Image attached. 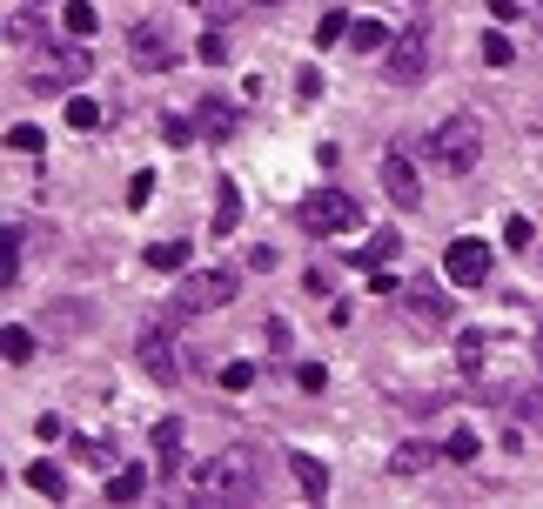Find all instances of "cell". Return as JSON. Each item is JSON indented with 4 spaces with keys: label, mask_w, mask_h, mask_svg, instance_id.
<instances>
[{
    "label": "cell",
    "mask_w": 543,
    "mask_h": 509,
    "mask_svg": "<svg viewBox=\"0 0 543 509\" xmlns=\"http://www.w3.org/2000/svg\"><path fill=\"white\" fill-rule=\"evenodd\" d=\"M255 489H262V469H255V456H249V449H222V456H208V463L188 476V503H195V509L255 503Z\"/></svg>",
    "instance_id": "6da1fadb"
},
{
    "label": "cell",
    "mask_w": 543,
    "mask_h": 509,
    "mask_svg": "<svg viewBox=\"0 0 543 509\" xmlns=\"http://www.w3.org/2000/svg\"><path fill=\"white\" fill-rule=\"evenodd\" d=\"M295 228L316 235V242L349 235V228H362V201L349 195V188H309V195L295 201Z\"/></svg>",
    "instance_id": "7a4b0ae2"
},
{
    "label": "cell",
    "mask_w": 543,
    "mask_h": 509,
    "mask_svg": "<svg viewBox=\"0 0 543 509\" xmlns=\"http://www.w3.org/2000/svg\"><path fill=\"white\" fill-rule=\"evenodd\" d=\"M430 161L450 168V175H476V161H483V121L476 114H443L430 128Z\"/></svg>",
    "instance_id": "3957f363"
},
{
    "label": "cell",
    "mask_w": 543,
    "mask_h": 509,
    "mask_svg": "<svg viewBox=\"0 0 543 509\" xmlns=\"http://www.w3.org/2000/svg\"><path fill=\"white\" fill-rule=\"evenodd\" d=\"M235 268H181V288H175V322L188 315H208V309H228L235 302Z\"/></svg>",
    "instance_id": "277c9868"
},
{
    "label": "cell",
    "mask_w": 543,
    "mask_h": 509,
    "mask_svg": "<svg viewBox=\"0 0 543 509\" xmlns=\"http://www.w3.org/2000/svg\"><path fill=\"white\" fill-rule=\"evenodd\" d=\"M430 61H436V34H430L423 21L403 27V34L383 47V74L396 81V88H416V81H430Z\"/></svg>",
    "instance_id": "5b68a950"
},
{
    "label": "cell",
    "mask_w": 543,
    "mask_h": 509,
    "mask_svg": "<svg viewBox=\"0 0 543 509\" xmlns=\"http://www.w3.org/2000/svg\"><path fill=\"white\" fill-rule=\"evenodd\" d=\"M94 74V61H88V47H54V54H41V61H34V74H27V88L34 94H74L81 88V81H88Z\"/></svg>",
    "instance_id": "8992f818"
},
{
    "label": "cell",
    "mask_w": 543,
    "mask_h": 509,
    "mask_svg": "<svg viewBox=\"0 0 543 509\" xmlns=\"http://www.w3.org/2000/svg\"><path fill=\"white\" fill-rule=\"evenodd\" d=\"M128 61H135L141 74H168V67L181 61L175 27H168V21H141V27H128Z\"/></svg>",
    "instance_id": "52a82bcc"
},
{
    "label": "cell",
    "mask_w": 543,
    "mask_h": 509,
    "mask_svg": "<svg viewBox=\"0 0 543 509\" xmlns=\"http://www.w3.org/2000/svg\"><path fill=\"white\" fill-rule=\"evenodd\" d=\"M490 242L483 235H456L450 248H443V275H450V288H483L490 282Z\"/></svg>",
    "instance_id": "ba28073f"
},
{
    "label": "cell",
    "mask_w": 543,
    "mask_h": 509,
    "mask_svg": "<svg viewBox=\"0 0 543 509\" xmlns=\"http://www.w3.org/2000/svg\"><path fill=\"white\" fill-rule=\"evenodd\" d=\"M403 309L416 315V322L443 329V322H450V288H436V282H403Z\"/></svg>",
    "instance_id": "9c48e42d"
},
{
    "label": "cell",
    "mask_w": 543,
    "mask_h": 509,
    "mask_svg": "<svg viewBox=\"0 0 543 509\" xmlns=\"http://www.w3.org/2000/svg\"><path fill=\"white\" fill-rule=\"evenodd\" d=\"M383 195L396 201V208H416V201H423V181H416L409 155H396V148L383 155Z\"/></svg>",
    "instance_id": "30bf717a"
},
{
    "label": "cell",
    "mask_w": 543,
    "mask_h": 509,
    "mask_svg": "<svg viewBox=\"0 0 543 509\" xmlns=\"http://www.w3.org/2000/svg\"><path fill=\"white\" fill-rule=\"evenodd\" d=\"M195 134H202V141H215V148H222L228 134H235V108H228L222 94H208L202 108H195Z\"/></svg>",
    "instance_id": "8fae6325"
},
{
    "label": "cell",
    "mask_w": 543,
    "mask_h": 509,
    "mask_svg": "<svg viewBox=\"0 0 543 509\" xmlns=\"http://www.w3.org/2000/svg\"><path fill=\"white\" fill-rule=\"evenodd\" d=\"M175 469H181V422L161 416L155 422V476H161V483H175Z\"/></svg>",
    "instance_id": "7c38bea8"
},
{
    "label": "cell",
    "mask_w": 543,
    "mask_h": 509,
    "mask_svg": "<svg viewBox=\"0 0 543 509\" xmlns=\"http://www.w3.org/2000/svg\"><path fill=\"white\" fill-rule=\"evenodd\" d=\"M141 369H148L155 382H175L181 376V362H175V349H168V335H161V329L141 335Z\"/></svg>",
    "instance_id": "4fadbf2b"
},
{
    "label": "cell",
    "mask_w": 543,
    "mask_h": 509,
    "mask_svg": "<svg viewBox=\"0 0 543 509\" xmlns=\"http://www.w3.org/2000/svg\"><path fill=\"white\" fill-rule=\"evenodd\" d=\"M289 469H295V483H302V496H309V503H322V496H329V469H322L316 456H289Z\"/></svg>",
    "instance_id": "5bb4252c"
},
{
    "label": "cell",
    "mask_w": 543,
    "mask_h": 509,
    "mask_svg": "<svg viewBox=\"0 0 543 509\" xmlns=\"http://www.w3.org/2000/svg\"><path fill=\"white\" fill-rule=\"evenodd\" d=\"M389 41H396V34H389L383 21H369V14H356V21H349V47H362V54H383Z\"/></svg>",
    "instance_id": "9a60e30c"
},
{
    "label": "cell",
    "mask_w": 543,
    "mask_h": 509,
    "mask_svg": "<svg viewBox=\"0 0 543 509\" xmlns=\"http://www.w3.org/2000/svg\"><path fill=\"white\" fill-rule=\"evenodd\" d=\"M141 489H148V469L128 463V469H114V476H108V503H135Z\"/></svg>",
    "instance_id": "2e32d148"
},
{
    "label": "cell",
    "mask_w": 543,
    "mask_h": 509,
    "mask_svg": "<svg viewBox=\"0 0 543 509\" xmlns=\"http://www.w3.org/2000/svg\"><path fill=\"white\" fill-rule=\"evenodd\" d=\"M27 489H41V496H68V476H61V463H27Z\"/></svg>",
    "instance_id": "e0dca14e"
},
{
    "label": "cell",
    "mask_w": 543,
    "mask_h": 509,
    "mask_svg": "<svg viewBox=\"0 0 543 509\" xmlns=\"http://www.w3.org/2000/svg\"><path fill=\"white\" fill-rule=\"evenodd\" d=\"M14 275H21V228L7 222L0 228V288H14Z\"/></svg>",
    "instance_id": "ac0fdd59"
},
{
    "label": "cell",
    "mask_w": 543,
    "mask_h": 509,
    "mask_svg": "<svg viewBox=\"0 0 543 509\" xmlns=\"http://www.w3.org/2000/svg\"><path fill=\"white\" fill-rule=\"evenodd\" d=\"M396 255V235H369L362 248H349V268H383Z\"/></svg>",
    "instance_id": "d6986e66"
},
{
    "label": "cell",
    "mask_w": 543,
    "mask_h": 509,
    "mask_svg": "<svg viewBox=\"0 0 543 509\" xmlns=\"http://www.w3.org/2000/svg\"><path fill=\"white\" fill-rule=\"evenodd\" d=\"M148 268H155V275H175V268H188V235H181V242H155V248H148Z\"/></svg>",
    "instance_id": "ffe728a7"
},
{
    "label": "cell",
    "mask_w": 543,
    "mask_h": 509,
    "mask_svg": "<svg viewBox=\"0 0 543 509\" xmlns=\"http://www.w3.org/2000/svg\"><path fill=\"white\" fill-rule=\"evenodd\" d=\"M0 355H7L14 369H21V362H34V335H27L21 322H7V329H0Z\"/></svg>",
    "instance_id": "44dd1931"
},
{
    "label": "cell",
    "mask_w": 543,
    "mask_h": 509,
    "mask_svg": "<svg viewBox=\"0 0 543 509\" xmlns=\"http://www.w3.org/2000/svg\"><path fill=\"white\" fill-rule=\"evenodd\" d=\"M242 222V195H235V181H222V195H215V235H235Z\"/></svg>",
    "instance_id": "7402d4cb"
},
{
    "label": "cell",
    "mask_w": 543,
    "mask_h": 509,
    "mask_svg": "<svg viewBox=\"0 0 543 509\" xmlns=\"http://www.w3.org/2000/svg\"><path fill=\"white\" fill-rule=\"evenodd\" d=\"M503 409H517L523 422H543V389H503Z\"/></svg>",
    "instance_id": "603a6c76"
},
{
    "label": "cell",
    "mask_w": 543,
    "mask_h": 509,
    "mask_svg": "<svg viewBox=\"0 0 543 509\" xmlns=\"http://www.w3.org/2000/svg\"><path fill=\"white\" fill-rule=\"evenodd\" d=\"M61 27H68V41H88V34H94L101 21H94V7H88V0H68V14H61Z\"/></svg>",
    "instance_id": "cb8c5ba5"
},
{
    "label": "cell",
    "mask_w": 543,
    "mask_h": 509,
    "mask_svg": "<svg viewBox=\"0 0 543 509\" xmlns=\"http://www.w3.org/2000/svg\"><path fill=\"white\" fill-rule=\"evenodd\" d=\"M483 342H490V335H483V329H463V335H456V362H463L470 376H476V369H483Z\"/></svg>",
    "instance_id": "d4e9b609"
},
{
    "label": "cell",
    "mask_w": 543,
    "mask_h": 509,
    "mask_svg": "<svg viewBox=\"0 0 543 509\" xmlns=\"http://www.w3.org/2000/svg\"><path fill=\"white\" fill-rule=\"evenodd\" d=\"M349 21H356V14H342V7H329V14L316 21V47H336L342 34H349Z\"/></svg>",
    "instance_id": "484cf974"
},
{
    "label": "cell",
    "mask_w": 543,
    "mask_h": 509,
    "mask_svg": "<svg viewBox=\"0 0 543 509\" xmlns=\"http://www.w3.org/2000/svg\"><path fill=\"white\" fill-rule=\"evenodd\" d=\"M483 61H490V67H510V61H517V47H510V34H503V27H497V34H483Z\"/></svg>",
    "instance_id": "4316f807"
},
{
    "label": "cell",
    "mask_w": 543,
    "mask_h": 509,
    "mask_svg": "<svg viewBox=\"0 0 543 509\" xmlns=\"http://www.w3.org/2000/svg\"><path fill=\"white\" fill-rule=\"evenodd\" d=\"M476 449H483V443H476L470 429H450V443H443V456H450V463H476Z\"/></svg>",
    "instance_id": "83f0119b"
},
{
    "label": "cell",
    "mask_w": 543,
    "mask_h": 509,
    "mask_svg": "<svg viewBox=\"0 0 543 509\" xmlns=\"http://www.w3.org/2000/svg\"><path fill=\"white\" fill-rule=\"evenodd\" d=\"M161 141H168V148H188V141H195V114H168Z\"/></svg>",
    "instance_id": "f1b7e54d"
},
{
    "label": "cell",
    "mask_w": 543,
    "mask_h": 509,
    "mask_svg": "<svg viewBox=\"0 0 543 509\" xmlns=\"http://www.w3.org/2000/svg\"><path fill=\"white\" fill-rule=\"evenodd\" d=\"M195 54H202L208 67H222V61H228V41H222V27H208L202 41H195Z\"/></svg>",
    "instance_id": "f546056e"
},
{
    "label": "cell",
    "mask_w": 543,
    "mask_h": 509,
    "mask_svg": "<svg viewBox=\"0 0 543 509\" xmlns=\"http://www.w3.org/2000/svg\"><path fill=\"white\" fill-rule=\"evenodd\" d=\"M94 121H101V108L88 94H68V128H94Z\"/></svg>",
    "instance_id": "4dcf8cb0"
},
{
    "label": "cell",
    "mask_w": 543,
    "mask_h": 509,
    "mask_svg": "<svg viewBox=\"0 0 543 509\" xmlns=\"http://www.w3.org/2000/svg\"><path fill=\"white\" fill-rule=\"evenodd\" d=\"M7 148H14V155H34V148H41V128L14 121V128H7Z\"/></svg>",
    "instance_id": "1f68e13d"
},
{
    "label": "cell",
    "mask_w": 543,
    "mask_h": 509,
    "mask_svg": "<svg viewBox=\"0 0 543 509\" xmlns=\"http://www.w3.org/2000/svg\"><path fill=\"white\" fill-rule=\"evenodd\" d=\"M430 456H436L430 443H403V449H396V469H423Z\"/></svg>",
    "instance_id": "d6a6232c"
},
{
    "label": "cell",
    "mask_w": 543,
    "mask_h": 509,
    "mask_svg": "<svg viewBox=\"0 0 543 509\" xmlns=\"http://www.w3.org/2000/svg\"><path fill=\"white\" fill-rule=\"evenodd\" d=\"M295 382L316 396V389H329V369H322V362H302V369H295Z\"/></svg>",
    "instance_id": "836d02e7"
},
{
    "label": "cell",
    "mask_w": 543,
    "mask_h": 509,
    "mask_svg": "<svg viewBox=\"0 0 543 509\" xmlns=\"http://www.w3.org/2000/svg\"><path fill=\"white\" fill-rule=\"evenodd\" d=\"M530 235H537V228L523 222V215H510V222H503V242H510V248H530Z\"/></svg>",
    "instance_id": "e575fe53"
},
{
    "label": "cell",
    "mask_w": 543,
    "mask_h": 509,
    "mask_svg": "<svg viewBox=\"0 0 543 509\" xmlns=\"http://www.w3.org/2000/svg\"><path fill=\"white\" fill-rule=\"evenodd\" d=\"M74 456H81V463H94V469H108V449L88 443V436H74Z\"/></svg>",
    "instance_id": "d590c367"
},
{
    "label": "cell",
    "mask_w": 543,
    "mask_h": 509,
    "mask_svg": "<svg viewBox=\"0 0 543 509\" xmlns=\"http://www.w3.org/2000/svg\"><path fill=\"white\" fill-rule=\"evenodd\" d=\"M249 382H255L249 362H228V369H222V389H249Z\"/></svg>",
    "instance_id": "8d00e7d4"
},
{
    "label": "cell",
    "mask_w": 543,
    "mask_h": 509,
    "mask_svg": "<svg viewBox=\"0 0 543 509\" xmlns=\"http://www.w3.org/2000/svg\"><path fill=\"white\" fill-rule=\"evenodd\" d=\"M148 195H155V175H135V181H128V208H148Z\"/></svg>",
    "instance_id": "74e56055"
},
{
    "label": "cell",
    "mask_w": 543,
    "mask_h": 509,
    "mask_svg": "<svg viewBox=\"0 0 543 509\" xmlns=\"http://www.w3.org/2000/svg\"><path fill=\"white\" fill-rule=\"evenodd\" d=\"M295 94H302V101H316V94H322V74H316V67H302V74H295Z\"/></svg>",
    "instance_id": "f35d334b"
},
{
    "label": "cell",
    "mask_w": 543,
    "mask_h": 509,
    "mask_svg": "<svg viewBox=\"0 0 543 509\" xmlns=\"http://www.w3.org/2000/svg\"><path fill=\"white\" fill-rule=\"evenodd\" d=\"M490 14H497V21H517V0H490Z\"/></svg>",
    "instance_id": "ab89813d"
},
{
    "label": "cell",
    "mask_w": 543,
    "mask_h": 509,
    "mask_svg": "<svg viewBox=\"0 0 543 509\" xmlns=\"http://www.w3.org/2000/svg\"><path fill=\"white\" fill-rule=\"evenodd\" d=\"M228 7H282V0H228Z\"/></svg>",
    "instance_id": "60d3db41"
},
{
    "label": "cell",
    "mask_w": 543,
    "mask_h": 509,
    "mask_svg": "<svg viewBox=\"0 0 543 509\" xmlns=\"http://www.w3.org/2000/svg\"><path fill=\"white\" fill-rule=\"evenodd\" d=\"M537 362H543V322H537Z\"/></svg>",
    "instance_id": "b9f144b4"
}]
</instances>
